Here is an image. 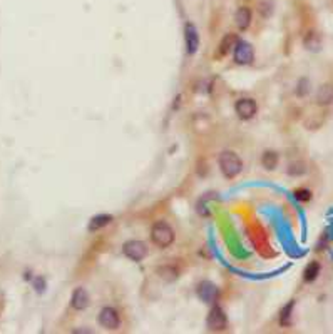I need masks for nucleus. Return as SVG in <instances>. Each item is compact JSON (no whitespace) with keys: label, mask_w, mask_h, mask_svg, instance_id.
I'll return each mask as SVG.
<instances>
[{"label":"nucleus","mask_w":333,"mask_h":334,"mask_svg":"<svg viewBox=\"0 0 333 334\" xmlns=\"http://www.w3.org/2000/svg\"><path fill=\"white\" fill-rule=\"evenodd\" d=\"M291 309H293V302H290V304L287 306V308L281 311V324L283 326H288L290 324V316H291Z\"/></svg>","instance_id":"obj_17"},{"label":"nucleus","mask_w":333,"mask_h":334,"mask_svg":"<svg viewBox=\"0 0 333 334\" xmlns=\"http://www.w3.org/2000/svg\"><path fill=\"white\" fill-rule=\"evenodd\" d=\"M123 253H124V256L129 257L131 261L139 262L146 257L147 247L144 242H141V241H127L126 244L123 246Z\"/></svg>","instance_id":"obj_3"},{"label":"nucleus","mask_w":333,"mask_h":334,"mask_svg":"<svg viewBox=\"0 0 333 334\" xmlns=\"http://www.w3.org/2000/svg\"><path fill=\"white\" fill-rule=\"evenodd\" d=\"M151 239L152 242H154L158 247H167L172 244V241H174V231L171 229L169 224L159 221L156 222L154 226H152L151 229Z\"/></svg>","instance_id":"obj_2"},{"label":"nucleus","mask_w":333,"mask_h":334,"mask_svg":"<svg viewBox=\"0 0 333 334\" xmlns=\"http://www.w3.org/2000/svg\"><path fill=\"white\" fill-rule=\"evenodd\" d=\"M112 221V217L111 216H96V217H92L91 219V224H89V231H97V229H101V227H104V226H107L109 222Z\"/></svg>","instance_id":"obj_11"},{"label":"nucleus","mask_w":333,"mask_h":334,"mask_svg":"<svg viewBox=\"0 0 333 334\" xmlns=\"http://www.w3.org/2000/svg\"><path fill=\"white\" fill-rule=\"evenodd\" d=\"M184 37H186V50L187 54H194L199 47V35L198 30L193 23H186V29H184Z\"/></svg>","instance_id":"obj_7"},{"label":"nucleus","mask_w":333,"mask_h":334,"mask_svg":"<svg viewBox=\"0 0 333 334\" xmlns=\"http://www.w3.org/2000/svg\"><path fill=\"white\" fill-rule=\"evenodd\" d=\"M318 274H320V264L318 262H310V264L307 266V269H305L303 279L307 282H312L318 277Z\"/></svg>","instance_id":"obj_12"},{"label":"nucleus","mask_w":333,"mask_h":334,"mask_svg":"<svg viewBox=\"0 0 333 334\" xmlns=\"http://www.w3.org/2000/svg\"><path fill=\"white\" fill-rule=\"evenodd\" d=\"M99 323L105 329H117L119 328V314L112 308H104L99 314Z\"/></svg>","instance_id":"obj_6"},{"label":"nucleus","mask_w":333,"mask_h":334,"mask_svg":"<svg viewBox=\"0 0 333 334\" xmlns=\"http://www.w3.org/2000/svg\"><path fill=\"white\" fill-rule=\"evenodd\" d=\"M253 57H254L253 47L248 42L238 40L236 45H234V60L241 65H248L253 62Z\"/></svg>","instance_id":"obj_4"},{"label":"nucleus","mask_w":333,"mask_h":334,"mask_svg":"<svg viewBox=\"0 0 333 334\" xmlns=\"http://www.w3.org/2000/svg\"><path fill=\"white\" fill-rule=\"evenodd\" d=\"M208 328L213 329V331H219V329L226 328V316L219 308L211 309L209 316H208Z\"/></svg>","instance_id":"obj_8"},{"label":"nucleus","mask_w":333,"mask_h":334,"mask_svg":"<svg viewBox=\"0 0 333 334\" xmlns=\"http://www.w3.org/2000/svg\"><path fill=\"white\" fill-rule=\"evenodd\" d=\"M236 37L234 35H226L225 39H223V42H221V54H226L228 50L231 49V47H234L236 45Z\"/></svg>","instance_id":"obj_15"},{"label":"nucleus","mask_w":333,"mask_h":334,"mask_svg":"<svg viewBox=\"0 0 333 334\" xmlns=\"http://www.w3.org/2000/svg\"><path fill=\"white\" fill-rule=\"evenodd\" d=\"M261 162H263V166L266 169H275L276 164H278V156L275 154V152H265Z\"/></svg>","instance_id":"obj_14"},{"label":"nucleus","mask_w":333,"mask_h":334,"mask_svg":"<svg viewBox=\"0 0 333 334\" xmlns=\"http://www.w3.org/2000/svg\"><path fill=\"white\" fill-rule=\"evenodd\" d=\"M234 111H236L238 117L248 120V119H253V117L256 116L258 105L253 99H240L236 102V105H234Z\"/></svg>","instance_id":"obj_5"},{"label":"nucleus","mask_w":333,"mask_h":334,"mask_svg":"<svg viewBox=\"0 0 333 334\" xmlns=\"http://www.w3.org/2000/svg\"><path fill=\"white\" fill-rule=\"evenodd\" d=\"M219 169H221V172L226 176V177L231 179V177H236V176L241 172L243 162L240 157H238V154H234V152H231V151H226L219 156Z\"/></svg>","instance_id":"obj_1"},{"label":"nucleus","mask_w":333,"mask_h":334,"mask_svg":"<svg viewBox=\"0 0 333 334\" xmlns=\"http://www.w3.org/2000/svg\"><path fill=\"white\" fill-rule=\"evenodd\" d=\"M234 22H236V25L240 30L248 29L250 23H251V10H250L248 7H240L236 12V15H234Z\"/></svg>","instance_id":"obj_10"},{"label":"nucleus","mask_w":333,"mask_h":334,"mask_svg":"<svg viewBox=\"0 0 333 334\" xmlns=\"http://www.w3.org/2000/svg\"><path fill=\"white\" fill-rule=\"evenodd\" d=\"M333 100V87L332 85H322L318 90V102L320 104H328Z\"/></svg>","instance_id":"obj_13"},{"label":"nucleus","mask_w":333,"mask_h":334,"mask_svg":"<svg viewBox=\"0 0 333 334\" xmlns=\"http://www.w3.org/2000/svg\"><path fill=\"white\" fill-rule=\"evenodd\" d=\"M295 199L301 200V202H307V200L312 199V192L308 189H298V191H295Z\"/></svg>","instance_id":"obj_16"},{"label":"nucleus","mask_w":333,"mask_h":334,"mask_svg":"<svg viewBox=\"0 0 333 334\" xmlns=\"http://www.w3.org/2000/svg\"><path fill=\"white\" fill-rule=\"evenodd\" d=\"M70 304H72L74 309H77V311H82V309H85L89 306V294L85 289L82 288H77L74 291L72 294V301H70Z\"/></svg>","instance_id":"obj_9"}]
</instances>
